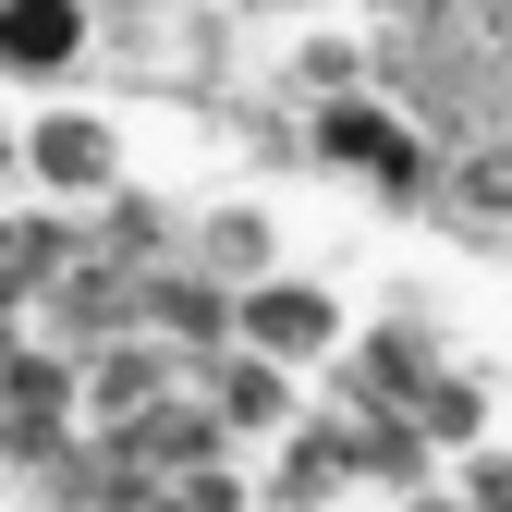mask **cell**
I'll return each mask as SVG.
<instances>
[{
    "label": "cell",
    "instance_id": "cell-1",
    "mask_svg": "<svg viewBox=\"0 0 512 512\" xmlns=\"http://www.w3.org/2000/svg\"><path fill=\"white\" fill-rule=\"evenodd\" d=\"M305 147H317V171L366 183L378 208H415V196H439V147L415 135V110H391L378 86H342V98H317V110H305Z\"/></svg>",
    "mask_w": 512,
    "mask_h": 512
},
{
    "label": "cell",
    "instance_id": "cell-2",
    "mask_svg": "<svg viewBox=\"0 0 512 512\" xmlns=\"http://www.w3.org/2000/svg\"><path fill=\"white\" fill-rule=\"evenodd\" d=\"M13 159H25V196H49V208H110L122 183H135V147H122V122L98 110V98H37L25 122H13Z\"/></svg>",
    "mask_w": 512,
    "mask_h": 512
},
{
    "label": "cell",
    "instance_id": "cell-3",
    "mask_svg": "<svg viewBox=\"0 0 512 512\" xmlns=\"http://www.w3.org/2000/svg\"><path fill=\"white\" fill-rule=\"evenodd\" d=\"M232 342H244V354H269V366H293V378H330L342 342H354V305H342V281L269 269V281H244V293H232Z\"/></svg>",
    "mask_w": 512,
    "mask_h": 512
},
{
    "label": "cell",
    "instance_id": "cell-4",
    "mask_svg": "<svg viewBox=\"0 0 512 512\" xmlns=\"http://www.w3.org/2000/svg\"><path fill=\"white\" fill-rule=\"evenodd\" d=\"M439 366H452V354H439V330L378 317V330H354L342 366H330V415H415V391H427Z\"/></svg>",
    "mask_w": 512,
    "mask_h": 512
},
{
    "label": "cell",
    "instance_id": "cell-5",
    "mask_svg": "<svg viewBox=\"0 0 512 512\" xmlns=\"http://www.w3.org/2000/svg\"><path fill=\"white\" fill-rule=\"evenodd\" d=\"M135 342H159L171 366L183 354H196V366L232 354V281H208L196 256H159V269L135 281Z\"/></svg>",
    "mask_w": 512,
    "mask_h": 512
},
{
    "label": "cell",
    "instance_id": "cell-6",
    "mask_svg": "<svg viewBox=\"0 0 512 512\" xmlns=\"http://www.w3.org/2000/svg\"><path fill=\"white\" fill-rule=\"evenodd\" d=\"M196 391H208V415H220L232 452H269V439H293V427H305V378H293V366H269V354H244V342L196 366Z\"/></svg>",
    "mask_w": 512,
    "mask_h": 512
},
{
    "label": "cell",
    "instance_id": "cell-7",
    "mask_svg": "<svg viewBox=\"0 0 512 512\" xmlns=\"http://www.w3.org/2000/svg\"><path fill=\"white\" fill-rule=\"evenodd\" d=\"M159 391H183V366H171L159 342H135V330L98 342V354H74V415H86V439H122Z\"/></svg>",
    "mask_w": 512,
    "mask_h": 512
},
{
    "label": "cell",
    "instance_id": "cell-8",
    "mask_svg": "<svg viewBox=\"0 0 512 512\" xmlns=\"http://www.w3.org/2000/svg\"><path fill=\"white\" fill-rule=\"evenodd\" d=\"M86 0H0V74H13V86H61V74H74V61H86Z\"/></svg>",
    "mask_w": 512,
    "mask_h": 512
},
{
    "label": "cell",
    "instance_id": "cell-9",
    "mask_svg": "<svg viewBox=\"0 0 512 512\" xmlns=\"http://www.w3.org/2000/svg\"><path fill=\"white\" fill-rule=\"evenodd\" d=\"M183 256H196L208 281H232V293H244V281H269V269H281V220L256 208V196H220V208L183 220Z\"/></svg>",
    "mask_w": 512,
    "mask_h": 512
},
{
    "label": "cell",
    "instance_id": "cell-10",
    "mask_svg": "<svg viewBox=\"0 0 512 512\" xmlns=\"http://www.w3.org/2000/svg\"><path fill=\"white\" fill-rule=\"evenodd\" d=\"M74 256H86V220L74 208H49V196H13V208H0V281H13L25 305L74 269Z\"/></svg>",
    "mask_w": 512,
    "mask_h": 512
},
{
    "label": "cell",
    "instance_id": "cell-11",
    "mask_svg": "<svg viewBox=\"0 0 512 512\" xmlns=\"http://www.w3.org/2000/svg\"><path fill=\"white\" fill-rule=\"evenodd\" d=\"M415 439H427V464H452V452H476V439H500V391L476 366H439L427 391H415V415H403Z\"/></svg>",
    "mask_w": 512,
    "mask_h": 512
},
{
    "label": "cell",
    "instance_id": "cell-12",
    "mask_svg": "<svg viewBox=\"0 0 512 512\" xmlns=\"http://www.w3.org/2000/svg\"><path fill=\"white\" fill-rule=\"evenodd\" d=\"M439 208H452L464 232H488V244H512V135H476L452 171H439Z\"/></svg>",
    "mask_w": 512,
    "mask_h": 512
},
{
    "label": "cell",
    "instance_id": "cell-13",
    "mask_svg": "<svg viewBox=\"0 0 512 512\" xmlns=\"http://www.w3.org/2000/svg\"><path fill=\"white\" fill-rule=\"evenodd\" d=\"M135 512H256V476H244V464H196V476L135 488Z\"/></svg>",
    "mask_w": 512,
    "mask_h": 512
},
{
    "label": "cell",
    "instance_id": "cell-14",
    "mask_svg": "<svg viewBox=\"0 0 512 512\" xmlns=\"http://www.w3.org/2000/svg\"><path fill=\"white\" fill-rule=\"evenodd\" d=\"M439 488H452V512H512V439L452 452V464H439Z\"/></svg>",
    "mask_w": 512,
    "mask_h": 512
},
{
    "label": "cell",
    "instance_id": "cell-15",
    "mask_svg": "<svg viewBox=\"0 0 512 512\" xmlns=\"http://www.w3.org/2000/svg\"><path fill=\"white\" fill-rule=\"evenodd\" d=\"M293 86H305V110H317V98H342V86H366V49H354V37H305Z\"/></svg>",
    "mask_w": 512,
    "mask_h": 512
},
{
    "label": "cell",
    "instance_id": "cell-16",
    "mask_svg": "<svg viewBox=\"0 0 512 512\" xmlns=\"http://www.w3.org/2000/svg\"><path fill=\"white\" fill-rule=\"evenodd\" d=\"M25 196V159H13V135H0V208H13Z\"/></svg>",
    "mask_w": 512,
    "mask_h": 512
},
{
    "label": "cell",
    "instance_id": "cell-17",
    "mask_svg": "<svg viewBox=\"0 0 512 512\" xmlns=\"http://www.w3.org/2000/svg\"><path fill=\"white\" fill-rule=\"evenodd\" d=\"M0 476H13V439H0Z\"/></svg>",
    "mask_w": 512,
    "mask_h": 512
}]
</instances>
